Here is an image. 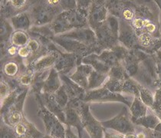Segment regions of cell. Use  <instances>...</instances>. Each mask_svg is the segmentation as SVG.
Here are the masks:
<instances>
[{
    "mask_svg": "<svg viewBox=\"0 0 161 138\" xmlns=\"http://www.w3.org/2000/svg\"><path fill=\"white\" fill-rule=\"evenodd\" d=\"M101 124L105 128L111 129L124 135L127 134H134L136 130L135 125L131 120V118L129 117L126 108H124L121 113H119L118 116L108 121L103 122Z\"/></svg>",
    "mask_w": 161,
    "mask_h": 138,
    "instance_id": "cell-1",
    "label": "cell"
},
{
    "mask_svg": "<svg viewBox=\"0 0 161 138\" xmlns=\"http://www.w3.org/2000/svg\"><path fill=\"white\" fill-rule=\"evenodd\" d=\"M82 123L92 138H103V127L101 124L96 121L88 113L87 109L83 110L82 113Z\"/></svg>",
    "mask_w": 161,
    "mask_h": 138,
    "instance_id": "cell-2",
    "label": "cell"
},
{
    "mask_svg": "<svg viewBox=\"0 0 161 138\" xmlns=\"http://www.w3.org/2000/svg\"><path fill=\"white\" fill-rule=\"evenodd\" d=\"M132 122L134 124V125L142 126L147 130H155L157 126L161 121L157 115L155 113H153L150 114H147L146 116L139 118V119L133 120Z\"/></svg>",
    "mask_w": 161,
    "mask_h": 138,
    "instance_id": "cell-3",
    "label": "cell"
},
{
    "mask_svg": "<svg viewBox=\"0 0 161 138\" xmlns=\"http://www.w3.org/2000/svg\"><path fill=\"white\" fill-rule=\"evenodd\" d=\"M147 106L140 100L138 97H136L134 101L131 104L130 112H131V120H135L139 118H143L147 114Z\"/></svg>",
    "mask_w": 161,
    "mask_h": 138,
    "instance_id": "cell-4",
    "label": "cell"
},
{
    "mask_svg": "<svg viewBox=\"0 0 161 138\" xmlns=\"http://www.w3.org/2000/svg\"><path fill=\"white\" fill-rule=\"evenodd\" d=\"M138 45L145 48H153L156 44L161 45V41L159 39H156L153 35L148 32H143L137 36Z\"/></svg>",
    "mask_w": 161,
    "mask_h": 138,
    "instance_id": "cell-5",
    "label": "cell"
},
{
    "mask_svg": "<svg viewBox=\"0 0 161 138\" xmlns=\"http://www.w3.org/2000/svg\"><path fill=\"white\" fill-rule=\"evenodd\" d=\"M67 122L70 125H74L75 127H78V131H79V135L81 137V121L78 113L75 112L73 110H68L67 111Z\"/></svg>",
    "mask_w": 161,
    "mask_h": 138,
    "instance_id": "cell-6",
    "label": "cell"
},
{
    "mask_svg": "<svg viewBox=\"0 0 161 138\" xmlns=\"http://www.w3.org/2000/svg\"><path fill=\"white\" fill-rule=\"evenodd\" d=\"M140 97L141 100L146 104L149 108H151L153 107V102H154V97L153 94L146 88H140Z\"/></svg>",
    "mask_w": 161,
    "mask_h": 138,
    "instance_id": "cell-7",
    "label": "cell"
},
{
    "mask_svg": "<svg viewBox=\"0 0 161 138\" xmlns=\"http://www.w3.org/2000/svg\"><path fill=\"white\" fill-rule=\"evenodd\" d=\"M15 131L16 135L19 136V137H26L28 132H29V124H23L22 122H21V123H19V124H17L15 127Z\"/></svg>",
    "mask_w": 161,
    "mask_h": 138,
    "instance_id": "cell-8",
    "label": "cell"
},
{
    "mask_svg": "<svg viewBox=\"0 0 161 138\" xmlns=\"http://www.w3.org/2000/svg\"><path fill=\"white\" fill-rule=\"evenodd\" d=\"M121 15L125 21H133L135 19V13L130 7H125L122 9Z\"/></svg>",
    "mask_w": 161,
    "mask_h": 138,
    "instance_id": "cell-9",
    "label": "cell"
},
{
    "mask_svg": "<svg viewBox=\"0 0 161 138\" xmlns=\"http://www.w3.org/2000/svg\"><path fill=\"white\" fill-rule=\"evenodd\" d=\"M1 138H16V134L10 127H3L1 129Z\"/></svg>",
    "mask_w": 161,
    "mask_h": 138,
    "instance_id": "cell-10",
    "label": "cell"
},
{
    "mask_svg": "<svg viewBox=\"0 0 161 138\" xmlns=\"http://www.w3.org/2000/svg\"><path fill=\"white\" fill-rule=\"evenodd\" d=\"M17 71V66L15 63L10 62L5 66V72L8 75H14Z\"/></svg>",
    "mask_w": 161,
    "mask_h": 138,
    "instance_id": "cell-11",
    "label": "cell"
},
{
    "mask_svg": "<svg viewBox=\"0 0 161 138\" xmlns=\"http://www.w3.org/2000/svg\"><path fill=\"white\" fill-rule=\"evenodd\" d=\"M104 138H125L124 135L120 133H110L108 131L104 132Z\"/></svg>",
    "mask_w": 161,
    "mask_h": 138,
    "instance_id": "cell-12",
    "label": "cell"
},
{
    "mask_svg": "<svg viewBox=\"0 0 161 138\" xmlns=\"http://www.w3.org/2000/svg\"><path fill=\"white\" fill-rule=\"evenodd\" d=\"M19 54L21 57H26L29 55V48L27 47H22L19 50Z\"/></svg>",
    "mask_w": 161,
    "mask_h": 138,
    "instance_id": "cell-13",
    "label": "cell"
},
{
    "mask_svg": "<svg viewBox=\"0 0 161 138\" xmlns=\"http://www.w3.org/2000/svg\"><path fill=\"white\" fill-rule=\"evenodd\" d=\"M21 82L22 83V85H29V83L31 82V78L29 76H23L21 79Z\"/></svg>",
    "mask_w": 161,
    "mask_h": 138,
    "instance_id": "cell-14",
    "label": "cell"
},
{
    "mask_svg": "<svg viewBox=\"0 0 161 138\" xmlns=\"http://www.w3.org/2000/svg\"><path fill=\"white\" fill-rule=\"evenodd\" d=\"M65 138H77V137L71 131L69 128H68L65 131Z\"/></svg>",
    "mask_w": 161,
    "mask_h": 138,
    "instance_id": "cell-15",
    "label": "cell"
},
{
    "mask_svg": "<svg viewBox=\"0 0 161 138\" xmlns=\"http://www.w3.org/2000/svg\"><path fill=\"white\" fill-rule=\"evenodd\" d=\"M8 52H9V54H11V55H14V54L16 53V48H15V47H11V48L8 49Z\"/></svg>",
    "mask_w": 161,
    "mask_h": 138,
    "instance_id": "cell-16",
    "label": "cell"
},
{
    "mask_svg": "<svg viewBox=\"0 0 161 138\" xmlns=\"http://www.w3.org/2000/svg\"><path fill=\"white\" fill-rule=\"evenodd\" d=\"M44 138H58V137H52V136H51V135H47V136H45V137H44Z\"/></svg>",
    "mask_w": 161,
    "mask_h": 138,
    "instance_id": "cell-17",
    "label": "cell"
},
{
    "mask_svg": "<svg viewBox=\"0 0 161 138\" xmlns=\"http://www.w3.org/2000/svg\"><path fill=\"white\" fill-rule=\"evenodd\" d=\"M157 3H158V6H160V9H161V1H157Z\"/></svg>",
    "mask_w": 161,
    "mask_h": 138,
    "instance_id": "cell-18",
    "label": "cell"
},
{
    "mask_svg": "<svg viewBox=\"0 0 161 138\" xmlns=\"http://www.w3.org/2000/svg\"><path fill=\"white\" fill-rule=\"evenodd\" d=\"M159 56H160V61H161V52H159Z\"/></svg>",
    "mask_w": 161,
    "mask_h": 138,
    "instance_id": "cell-19",
    "label": "cell"
},
{
    "mask_svg": "<svg viewBox=\"0 0 161 138\" xmlns=\"http://www.w3.org/2000/svg\"><path fill=\"white\" fill-rule=\"evenodd\" d=\"M158 66H159V69H160V70H161V64H159Z\"/></svg>",
    "mask_w": 161,
    "mask_h": 138,
    "instance_id": "cell-20",
    "label": "cell"
}]
</instances>
